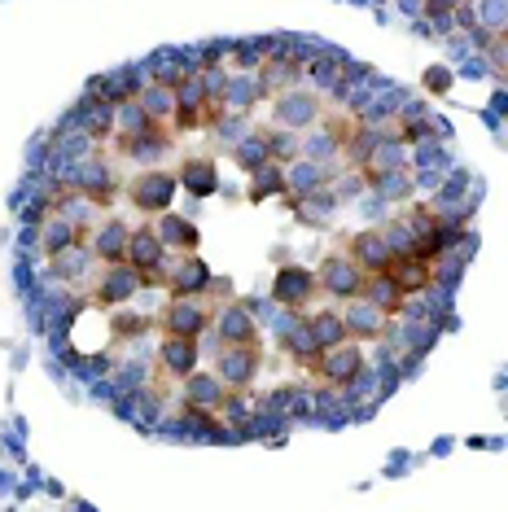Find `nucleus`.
I'll use <instances>...</instances> for the list:
<instances>
[{
    "instance_id": "1",
    "label": "nucleus",
    "mask_w": 508,
    "mask_h": 512,
    "mask_svg": "<svg viewBox=\"0 0 508 512\" xmlns=\"http://www.w3.org/2000/svg\"><path fill=\"white\" fill-rule=\"evenodd\" d=\"M215 298L211 294H184L171 298L158 316V329L163 337H202L206 329H215Z\"/></svg>"
},
{
    "instance_id": "2",
    "label": "nucleus",
    "mask_w": 508,
    "mask_h": 512,
    "mask_svg": "<svg viewBox=\"0 0 508 512\" xmlns=\"http://www.w3.org/2000/svg\"><path fill=\"white\" fill-rule=\"evenodd\" d=\"M176 193H180V180L171 171H141V176H132V184H127V202L141 215H167Z\"/></svg>"
},
{
    "instance_id": "3",
    "label": "nucleus",
    "mask_w": 508,
    "mask_h": 512,
    "mask_svg": "<svg viewBox=\"0 0 508 512\" xmlns=\"http://www.w3.org/2000/svg\"><path fill=\"white\" fill-rule=\"evenodd\" d=\"M316 276H320V289H325L329 298H338V302L360 298V294H364V281H368V272H364V267L355 263L346 250L325 254V263H320Z\"/></svg>"
},
{
    "instance_id": "4",
    "label": "nucleus",
    "mask_w": 508,
    "mask_h": 512,
    "mask_svg": "<svg viewBox=\"0 0 508 512\" xmlns=\"http://www.w3.org/2000/svg\"><path fill=\"white\" fill-rule=\"evenodd\" d=\"M141 289H145V281L132 263H101L97 281H92V302H101V307H123V302H132V294H141Z\"/></svg>"
},
{
    "instance_id": "5",
    "label": "nucleus",
    "mask_w": 508,
    "mask_h": 512,
    "mask_svg": "<svg viewBox=\"0 0 508 512\" xmlns=\"http://www.w3.org/2000/svg\"><path fill=\"white\" fill-rule=\"evenodd\" d=\"M215 377L228 390H246L259 377V346H219L215 351Z\"/></svg>"
},
{
    "instance_id": "6",
    "label": "nucleus",
    "mask_w": 508,
    "mask_h": 512,
    "mask_svg": "<svg viewBox=\"0 0 508 512\" xmlns=\"http://www.w3.org/2000/svg\"><path fill=\"white\" fill-rule=\"evenodd\" d=\"M320 294V276L316 272H307V267H281L276 272V285H272V298L281 302V307H290V311H307L311 307V298Z\"/></svg>"
},
{
    "instance_id": "7",
    "label": "nucleus",
    "mask_w": 508,
    "mask_h": 512,
    "mask_svg": "<svg viewBox=\"0 0 508 512\" xmlns=\"http://www.w3.org/2000/svg\"><path fill=\"white\" fill-rule=\"evenodd\" d=\"M215 333H219V346H259L254 307H250V302L233 298L224 311H215Z\"/></svg>"
},
{
    "instance_id": "8",
    "label": "nucleus",
    "mask_w": 508,
    "mask_h": 512,
    "mask_svg": "<svg viewBox=\"0 0 508 512\" xmlns=\"http://www.w3.org/2000/svg\"><path fill=\"white\" fill-rule=\"evenodd\" d=\"M346 254H351V259L373 276V272H386V263L395 259V246H390L386 228H364V232H355V237L346 241Z\"/></svg>"
},
{
    "instance_id": "9",
    "label": "nucleus",
    "mask_w": 508,
    "mask_h": 512,
    "mask_svg": "<svg viewBox=\"0 0 508 512\" xmlns=\"http://www.w3.org/2000/svg\"><path fill=\"white\" fill-rule=\"evenodd\" d=\"M158 372L167 381H184L198 372V337H163L158 346Z\"/></svg>"
},
{
    "instance_id": "10",
    "label": "nucleus",
    "mask_w": 508,
    "mask_h": 512,
    "mask_svg": "<svg viewBox=\"0 0 508 512\" xmlns=\"http://www.w3.org/2000/svg\"><path fill=\"white\" fill-rule=\"evenodd\" d=\"M211 267H206L198 254L189 259H171L167 267V294L171 298H184V294H211Z\"/></svg>"
},
{
    "instance_id": "11",
    "label": "nucleus",
    "mask_w": 508,
    "mask_h": 512,
    "mask_svg": "<svg viewBox=\"0 0 508 512\" xmlns=\"http://www.w3.org/2000/svg\"><path fill=\"white\" fill-rule=\"evenodd\" d=\"M342 320H346V337L351 342H377L381 333H386V311H377L368 298H351L346 302V311H342Z\"/></svg>"
},
{
    "instance_id": "12",
    "label": "nucleus",
    "mask_w": 508,
    "mask_h": 512,
    "mask_svg": "<svg viewBox=\"0 0 508 512\" xmlns=\"http://www.w3.org/2000/svg\"><path fill=\"white\" fill-rule=\"evenodd\" d=\"M364 368V355H360V342H342L325 351V364H320V377L329 381V386H351L355 377H360Z\"/></svg>"
},
{
    "instance_id": "13",
    "label": "nucleus",
    "mask_w": 508,
    "mask_h": 512,
    "mask_svg": "<svg viewBox=\"0 0 508 512\" xmlns=\"http://www.w3.org/2000/svg\"><path fill=\"white\" fill-rule=\"evenodd\" d=\"M316 119H320V97H316V92L290 88V92H281V97H276V123H281V127H311Z\"/></svg>"
},
{
    "instance_id": "14",
    "label": "nucleus",
    "mask_w": 508,
    "mask_h": 512,
    "mask_svg": "<svg viewBox=\"0 0 508 512\" xmlns=\"http://www.w3.org/2000/svg\"><path fill=\"white\" fill-rule=\"evenodd\" d=\"M127 241H132V228L119 224V219H106V224L97 228V237L88 241L92 259H101V263H127Z\"/></svg>"
},
{
    "instance_id": "15",
    "label": "nucleus",
    "mask_w": 508,
    "mask_h": 512,
    "mask_svg": "<svg viewBox=\"0 0 508 512\" xmlns=\"http://www.w3.org/2000/svg\"><path fill=\"white\" fill-rule=\"evenodd\" d=\"M176 180L189 189L193 197H206V193H215V158H206V154H189L180 162V171H176Z\"/></svg>"
},
{
    "instance_id": "16",
    "label": "nucleus",
    "mask_w": 508,
    "mask_h": 512,
    "mask_svg": "<svg viewBox=\"0 0 508 512\" xmlns=\"http://www.w3.org/2000/svg\"><path fill=\"white\" fill-rule=\"evenodd\" d=\"M154 232L163 237V246L167 250H198V228L189 224V219H180V215H158V224H154Z\"/></svg>"
},
{
    "instance_id": "17",
    "label": "nucleus",
    "mask_w": 508,
    "mask_h": 512,
    "mask_svg": "<svg viewBox=\"0 0 508 512\" xmlns=\"http://www.w3.org/2000/svg\"><path fill=\"white\" fill-rule=\"evenodd\" d=\"M307 316H311V329H316V337H320V346H325V351H333V346H342V342H351V337H346L342 311H307Z\"/></svg>"
},
{
    "instance_id": "18",
    "label": "nucleus",
    "mask_w": 508,
    "mask_h": 512,
    "mask_svg": "<svg viewBox=\"0 0 508 512\" xmlns=\"http://www.w3.org/2000/svg\"><path fill=\"white\" fill-rule=\"evenodd\" d=\"M473 18H478V31L504 36L508 31V0H478V5H473Z\"/></svg>"
},
{
    "instance_id": "19",
    "label": "nucleus",
    "mask_w": 508,
    "mask_h": 512,
    "mask_svg": "<svg viewBox=\"0 0 508 512\" xmlns=\"http://www.w3.org/2000/svg\"><path fill=\"white\" fill-rule=\"evenodd\" d=\"M71 246H75V224L71 219H62V215H53L49 224H44V254L57 259V254H66Z\"/></svg>"
},
{
    "instance_id": "20",
    "label": "nucleus",
    "mask_w": 508,
    "mask_h": 512,
    "mask_svg": "<svg viewBox=\"0 0 508 512\" xmlns=\"http://www.w3.org/2000/svg\"><path fill=\"white\" fill-rule=\"evenodd\" d=\"M276 189H285V167H281V162H263V167L254 171L250 197H268V193H276Z\"/></svg>"
},
{
    "instance_id": "21",
    "label": "nucleus",
    "mask_w": 508,
    "mask_h": 512,
    "mask_svg": "<svg viewBox=\"0 0 508 512\" xmlns=\"http://www.w3.org/2000/svg\"><path fill=\"white\" fill-rule=\"evenodd\" d=\"M469 0H425V14L430 18H443V14H456V9H465Z\"/></svg>"
},
{
    "instance_id": "22",
    "label": "nucleus",
    "mask_w": 508,
    "mask_h": 512,
    "mask_svg": "<svg viewBox=\"0 0 508 512\" xmlns=\"http://www.w3.org/2000/svg\"><path fill=\"white\" fill-rule=\"evenodd\" d=\"M425 84H430L434 92H443L447 88V71H430V75H425Z\"/></svg>"
}]
</instances>
